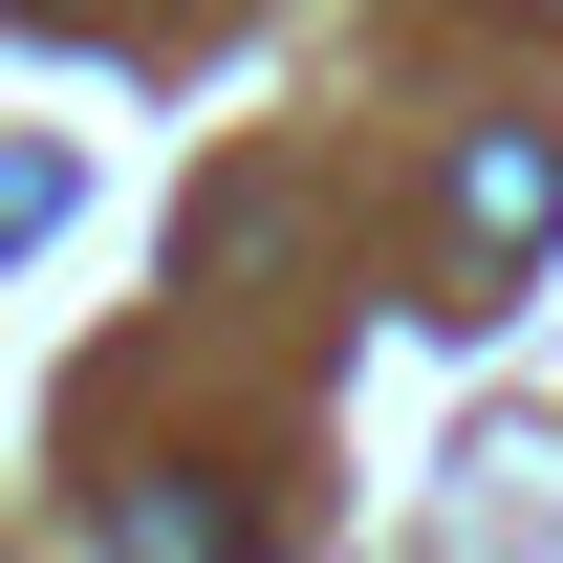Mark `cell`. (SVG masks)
<instances>
[{"mask_svg":"<svg viewBox=\"0 0 563 563\" xmlns=\"http://www.w3.org/2000/svg\"><path fill=\"white\" fill-rule=\"evenodd\" d=\"M563 239V131L542 109H498L477 152H455V261H433V303L477 325V303H520V261Z\"/></svg>","mask_w":563,"mask_h":563,"instance_id":"6da1fadb","label":"cell"},{"mask_svg":"<svg viewBox=\"0 0 563 563\" xmlns=\"http://www.w3.org/2000/svg\"><path fill=\"white\" fill-rule=\"evenodd\" d=\"M0 22H87V0H0Z\"/></svg>","mask_w":563,"mask_h":563,"instance_id":"7a4b0ae2","label":"cell"}]
</instances>
